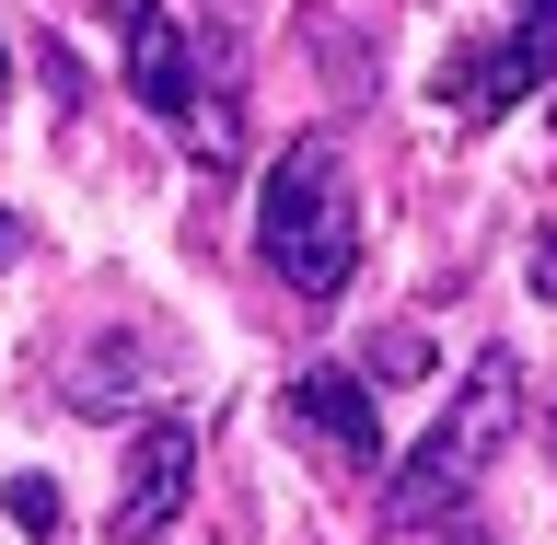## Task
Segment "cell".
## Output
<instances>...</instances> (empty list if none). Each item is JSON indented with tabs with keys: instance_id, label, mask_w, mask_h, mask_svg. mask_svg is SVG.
<instances>
[{
	"instance_id": "cell-1",
	"label": "cell",
	"mask_w": 557,
	"mask_h": 545,
	"mask_svg": "<svg viewBox=\"0 0 557 545\" xmlns=\"http://www.w3.org/2000/svg\"><path fill=\"white\" fill-rule=\"evenodd\" d=\"M511 430H522V360L511 348H476L465 383L442 395V418L407 442V465H395V487H383V522H395V534H430V522L476 511V487H499Z\"/></svg>"
},
{
	"instance_id": "cell-2",
	"label": "cell",
	"mask_w": 557,
	"mask_h": 545,
	"mask_svg": "<svg viewBox=\"0 0 557 545\" xmlns=\"http://www.w3.org/2000/svg\"><path fill=\"white\" fill-rule=\"evenodd\" d=\"M256 256L290 302H337L360 278V186H348L337 139H290L256 186Z\"/></svg>"
},
{
	"instance_id": "cell-3",
	"label": "cell",
	"mask_w": 557,
	"mask_h": 545,
	"mask_svg": "<svg viewBox=\"0 0 557 545\" xmlns=\"http://www.w3.org/2000/svg\"><path fill=\"white\" fill-rule=\"evenodd\" d=\"M278 418H290V442H313L325 465H348V476L383 465V407H372V383L348 372V360L290 372V383H278Z\"/></svg>"
},
{
	"instance_id": "cell-4",
	"label": "cell",
	"mask_w": 557,
	"mask_h": 545,
	"mask_svg": "<svg viewBox=\"0 0 557 545\" xmlns=\"http://www.w3.org/2000/svg\"><path fill=\"white\" fill-rule=\"evenodd\" d=\"M186 487H198V430L186 418H139L128 430V476H116V511L104 534L116 545H163L174 511H186Z\"/></svg>"
},
{
	"instance_id": "cell-5",
	"label": "cell",
	"mask_w": 557,
	"mask_h": 545,
	"mask_svg": "<svg viewBox=\"0 0 557 545\" xmlns=\"http://www.w3.org/2000/svg\"><path fill=\"white\" fill-rule=\"evenodd\" d=\"M104 24H116V47H128L139 104L186 128V116H198V70H186V35H174V12H163V0H104Z\"/></svg>"
},
{
	"instance_id": "cell-6",
	"label": "cell",
	"mask_w": 557,
	"mask_h": 545,
	"mask_svg": "<svg viewBox=\"0 0 557 545\" xmlns=\"http://www.w3.org/2000/svg\"><path fill=\"white\" fill-rule=\"evenodd\" d=\"M534 82H546V0H511V35L442 70V94H453V104H476V116H511Z\"/></svg>"
},
{
	"instance_id": "cell-7",
	"label": "cell",
	"mask_w": 557,
	"mask_h": 545,
	"mask_svg": "<svg viewBox=\"0 0 557 545\" xmlns=\"http://www.w3.org/2000/svg\"><path fill=\"white\" fill-rule=\"evenodd\" d=\"M128 383H139V348H128V337H104L94 360L70 372V407H82V418H128Z\"/></svg>"
},
{
	"instance_id": "cell-8",
	"label": "cell",
	"mask_w": 557,
	"mask_h": 545,
	"mask_svg": "<svg viewBox=\"0 0 557 545\" xmlns=\"http://www.w3.org/2000/svg\"><path fill=\"white\" fill-rule=\"evenodd\" d=\"M418 372H430V325H372L360 383H418Z\"/></svg>"
},
{
	"instance_id": "cell-9",
	"label": "cell",
	"mask_w": 557,
	"mask_h": 545,
	"mask_svg": "<svg viewBox=\"0 0 557 545\" xmlns=\"http://www.w3.org/2000/svg\"><path fill=\"white\" fill-rule=\"evenodd\" d=\"M0 511H12V522H24L35 545H47V534H59V476H35V465H24V476L0 487Z\"/></svg>"
},
{
	"instance_id": "cell-10",
	"label": "cell",
	"mask_w": 557,
	"mask_h": 545,
	"mask_svg": "<svg viewBox=\"0 0 557 545\" xmlns=\"http://www.w3.org/2000/svg\"><path fill=\"white\" fill-rule=\"evenodd\" d=\"M186 151H198V163H233V151H244V116H233V104H198V116H186Z\"/></svg>"
},
{
	"instance_id": "cell-11",
	"label": "cell",
	"mask_w": 557,
	"mask_h": 545,
	"mask_svg": "<svg viewBox=\"0 0 557 545\" xmlns=\"http://www.w3.org/2000/svg\"><path fill=\"white\" fill-rule=\"evenodd\" d=\"M453 545H487V534H476V522H465V511H453Z\"/></svg>"
}]
</instances>
